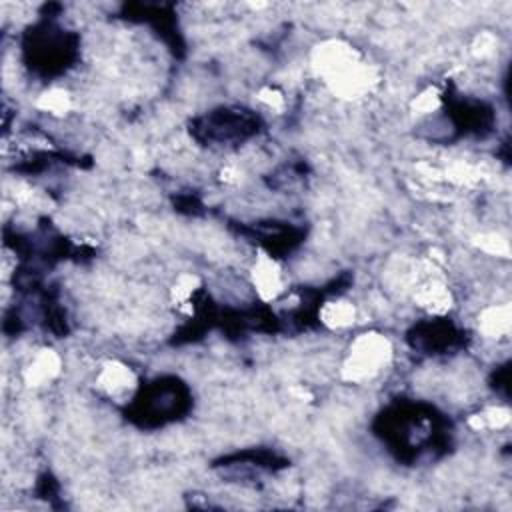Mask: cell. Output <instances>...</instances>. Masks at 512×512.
Segmentation results:
<instances>
[{
    "instance_id": "6da1fadb",
    "label": "cell",
    "mask_w": 512,
    "mask_h": 512,
    "mask_svg": "<svg viewBox=\"0 0 512 512\" xmlns=\"http://www.w3.org/2000/svg\"><path fill=\"white\" fill-rule=\"evenodd\" d=\"M182 388L172 382V386H166L164 382H156L146 390V400L142 406V412L146 410V414H142V422L158 418V422H164L168 418H174V414L184 406V398H182Z\"/></svg>"
}]
</instances>
